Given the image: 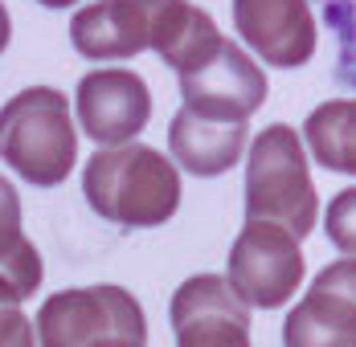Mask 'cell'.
Masks as SVG:
<instances>
[{
    "label": "cell",
    "mask_w": 356,
    "mask_h": 347,
    "mask_svg": "<svg viewBox=\"0 0 356 347\" xmlns=\"http://www.w3.org/2000/svg\"><path fill=\"white\" fill-rule=\"evenodd\" d=\"M82 196L119 229L168 225L180 208V168L147 143L99 147L82 168Z\"/></svg>",
    "instance_id": "1"
},
{
    "label": "cell",
    "mask_w": 356,
    "mask_h": 347,
    "mask_svg": "<svg viewBox=\"0 0 356 347\" xmlns=\"http://www.w3.org/2000/svg\"><path fill=\"white\" fill-rule=\"evenodd\" d=\"M0 160L33 188H58L78 164L70 99L54 86H29L0 106Z\"/></svg>",
    "instance_id": "2"
},
{
    "label": "cell",
    "mask_w": 356,
    "mask_h": 347,
    "mask_svg": "<svg viewBox=\"0 0 356 347\" xmlns=\"http://www.w3.org/2000/svg\"><path fill=\"white\" fill-rule=\"evenodd\" d=\"M246 217L275 221L299 242L316 233L320 196L303 135L286 123H270L250 139L246 160Z\"/></svg>",
    "instance_id": "3"
},
{
    "label": "cell",
    "mask_w": 356,
    "mask_h": 347,
    "mask_svg": "<svg viewBox=\"0 0 356 347\" xmlns=\"http://www.w3.org/2000/svg\"><path fill=\"white\" fill-rule=\"evenodd\" d=\"M188 17V0H90L70 17V45L86 62H127L168 49Z\"/></svg>",
    "instance_id": "4"
},
{
    "label": "cell",
    "mask_w": 356,
    "mask_h": 347,
    "mask_svg": "<svg viewBox=\"0 0 356 347\" xmlns=\"http://www.w3.org/2000/svg\"><path fill=\"white\" fill-rule=\"evenodd\" d=\"M307 274V257L295 233H286L275 221L246 217L242 233L229 245L225 282L250 311H279L286 307Z\"/></svg>",
    "instance_id": "5"
},
{
    "label": "cell",
    "mask_w": 356,
    "mask_h": 347,
    "mask_svg": "<svg viewBox=\"0 0 356 347\" xmlns=\"http://www.w3.org/2000/svg\"><path fill=\"white\" fill-rule=\"evenodd\" d=\"M33 331L37 347H86L103 335L147 344V314L123 286H70L41 303Z\"/></svg>",
    "instance_id": "6"
},
{
    "label": "cell",
    "mask_w": 356,
    "mask_h": 347,
    "mask_svg": "<svg viewBox=\"0 0 356 347\" xmlns=\"http://www.w3.org/2000/svg\"><path fill=\"white\" fill-rule=\"evenodd\" d=\"M266 74L254 53L229 37L201 69L180 74V106L213 123H250V115L266 103Z\"/></svg>",
    "instance_id": "7"
},
{
    "label": "cell",
    "mask_w": 356,
    "mask_h": 347,
    "mask_svg": "<svg viewBox=\"0 0 356 347\" xmlns=\"http://www.w3.org/2000/svg\"><path fill=\"white\" fill-rule=\"evenodd\" d=\"M74 115L86 139H95L99 147H119L152 123V90L127 66L86 69L74 90Z\"/></svg>",
    "instance_id": "8"
},
{
    "label": "cell",
    "mask_w": 356,
    "mask_h": 347,
    "mask_svg": "<svg viewBox=\"0 0 356 347\" xmlns=\"http://www.w3.org/2000/svg\"><path fill=\"white\" fill-rule=\"evenodd\" d=\"M234 29L258 62L275 69L307 66L320 45L312 0H234Z\"/></svg>",
    "instance_id": "9"
},
{
    "label": "cell",
    "mask_w": 356,
    "mask_h": 347,
    "mask_svg": "<svg viewBox=\"0 0 356 347\" xmlns=\"http://www.w3.org/2000/svg\"><path fill=\"white\" fill-rule=\"evenodd\" d=\"M250 131L246 123H213L180 106L168 123V155L188 176H225L242 164Z\"/></svg>",
    "instance_id": "10"
},
{
    "label": "cell",
    "mask_w": 356,
    "mask_h": 347,
    "mask_svg": "<svg viewBox=\"0 0 356 347\" xmlns=\"http://www.w3.org/2000/svg\"><path fill=\"white\" fill-rule=\"evenodd\" d=\"M283 347H356V303L307 290L283 319Z\"/></svg>",
    "instance_id": "11"
},
{
    "label": "cell",
    "mask_w": 356,
    "mask_h": 347,
    "mask_svg": "<svg viewBox=\"0 0 356 347\" xmlns=\"http://www.w3.org/2000/svg\"><path fill=\"white\" fill-rule=\"evenodd\" d=\"M307 160L336 176H356V99H327L303 123Z\"/></svg>",
    "instance_id": "12"
},
{
    "label": "cell",
    "mask_w": 356,
    "mask_h": 347,
    "mask_svg": "<svg viewBox=\"0 0 356 347\" xmlns=\"http://www.w3.org/2000/svg\"><path fill=\"white\" fill-rule=\"evenodd\" d=\"M0 274H8L29 298L41 290V253L37 245L25 237V208H21V192L8 176L0 172Z\"/></svg>",
    "instance_id": "13"
},
{
    "label": "cell",
    "mask_w": 356,
    "mask_h": 347,
    "mask_svg": "<svg viewBox=\"0 0 356 347\" xmlns=\"http://www.w3.org/2000/svg\"><path fill=\"white\" fill-rule=\"evenodd\" d=\"M193 314H234V319H250V307L229 290L225 274H193L184 278L168 303V323L177 327Z\"/></svg>",
    "instance_id": "14"
},
{
    "label": "cell",
    "mask_w": 356,
    "mask_h": 347,
    "mask_svg": "<svg viewBox=\"0 0 356 347\" xmlns=\"http://www.w3.org/2000/svg\"><path fill=\"white\" fill-rule=\"evenodd\" d=\"M221 41H225V33L217 29V21L205 12V8L193 4L188 25L177 33V41H172L168 49H160V58H164V66L177 69V78H180V74H193V69L205 66L217 49H221Z\"/></svg>",
    "instance_id": "15"
},
{
    "label": "cell",
    "mask_w": 356,
    "mask_h": 347,
    "mask_svg": "<svg viewBox=\"0 0 356 347\" xmlns=\"http://www.w3.org/2000/svg\"><path fill=\"white\" fill-rule=\"evenodd\" d=\"M250 319L234 314H193L172 327L177 347H254L250 339Z\"/></svg>",
    "instance_id": "16"
},
{
    "label": "cell",
    "mask_w": 356,
    "mask_h": 347,
    "mask_svg": "<svg viewBox=\"0 0 356 347\" xmlns=\"http://www.w3.org/2000/svg\"><path fill=\"white\" fill-rule=\"evenodd\" d=\"M323 233L340 253L356 257V188H344L323 208Z\"/></svg>",
    "instance_id": "17"
},
{
    "label": "cell",
    "mask_w": 356,
    "mask_h": 347,
    "mask_svg": "<svg viewBox=\"0 0 356 347\" xmlns=\"http://www.w3.org/2000/svg\"><path fill=\"white\" fill-rule=\"evenodd\" d=\"M0 347H37L33 323L17 303H0Z\"/></svg>",
    "instance_id": "18"
},
{
    "label": "cell",
    "mask_w": 356,
    "mask_h": 347,
    "mask_svg": "<svg viewBox=\"0 0 356 347\" xmlns=\"http://www.w3.org/2000/svg\"><path fill=\"white\" fill-rule=\"evenodd\" d=\"M312 290H332V294H340V298H348L356 303V257H340V262H332V266H323L316 282H312Z\"/></svg>",
    "instance_id": "19"
},
{
    "label": "cell",
    "mask_w": 356,
    "mask_h": 347,
    "mask_svg": "<svg viewBox=\"0 0 356 347\" xmlns=\"http://www.w3.org/2000/svg\"><path fill=\"white\" fill-rule=\"evenodd\" d=\"M8 41H13V17H8V8H4V0H0V53L8 49Z\"/></svg>",
    "instance_id": "20"
},
{
    "label": "cell",
    "mask_w": 356,
    "mask_h": 347,
    "mask_svg": "<svg viewBox=\"0 0 356 347\" xmlns=\"http://www.w3.org/2000/svg\"><path fill=\"white\" fill-rule=\"evenodd\" d=\"M86 347H147V344H136V339H123V335H103V339H95V344Z\"/></svg>",
    "instance_id": "21"
},
{
    "label": "cell",
    "mask_w": 356,
    "mask_h": 347,
    "mask_svg": "<svg viewBox=\"0 0 356 347\" xmlns=\"http://www.w3.org/2000/svg\"><path fill=\"white\" fill-rule=\"evenodd\" d=\"M37 4H45V8H74V4H82V0H37Z\"/></svg>",
    "instance_id": "22"
}]
</instances>
